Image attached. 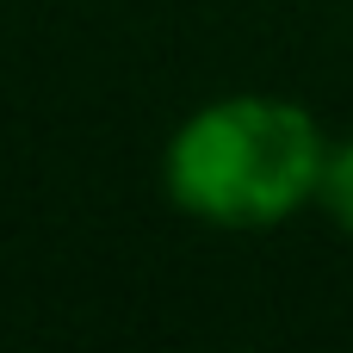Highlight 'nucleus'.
<instances>
[{
    "label": "nucleus",
    "mask_w": 353,
    "mask_h": 353,
    "mask_svg": "<svg viewBox=\"0 0 353 353\" xmlns=\"http://www.w3.org/2000/svg\"><path fill=\"white\" fill-rule=\"evenodd\" d=\"M316 199H323V211H329V217H335V223L353 236V143H335V149L323 155Z\"/></svg>",
    "instance_id": "f03ea898"
},
{
    "label": "nucleus",
    "mask_w": 353,
    "mask_h": 353,
    "mask_svg": "<svg viewBox=\"0 0 353 353\" xmlns=\"http://www.w3.org/2000/svg\"><path fill=\"white\" fill-rule=\"evenodd\" d=\"M323 130L292 99L236 93L180 124L168 143V192L186 217L223 230H267L316 199Z\"/></svg>",
    "instance_id": "f257e3e1"
}]
</instances>
